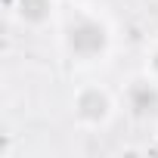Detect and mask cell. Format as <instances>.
<instances>
[{"label": "cell", "instance_id": "1", "mask_svg": "<svg viewBox=\"0 0 158 158\" xmlns=\"http://www.w3.org/2000/svg\"><path fill=\"white\" fill-rule=\"evenodd\" d=\"M68 40H71V47H74L77 53L93 56V53L102 50V44H106V31H102L96 22H77V25H71Z\"/></svg>", "mask_w": 158, "mask_h": 158}, {"label": "cell", "instance_id": "2", "mask_svg": "<svg viewBox=\"0 0 158 158\" xmlns=\"http://www.w3.org/2000/svg\"><path fill=\"white\" fill-rule=\"evenodd\" d=\"M130 106L136 109V115H152L158 109V93L149 87V84H136L130 90Z\"/></svg>", "mask_w": 158, "mask_h": 158}, {"label": "cell", "instance_id": "3", "mask_svg": "<svg viewBox=\"0 0 158 158\" xmlns=\"http://www.w3.org/2000/svg\"><path fill=\"white\" fill-rule=\"evenodd\" d=\"M77 106H81V112L87 115V118H99L102 112H106V99L96 93V90H90V93H84L81 96V102H77Z\"/></svg>", "mask_w": 158, "mask_h": 158}, {"label": "cell", "instance_id": "4", "mask_svg": "<svg viewBox=\"0 0 158 158\" xmlns=\"http://www.w3.org/2000/svg\"><path fill=\"white\" fill-rule=\"evenodd\" d=\"M47 13H50V3H47V0H22V16H25V19L40 22Z\"/></svg>", "mask_w": 158, "mask_h": 158}, {"label": "cell", "instance_id": "5", "mask_svg": "<svg viewBox=\"0 0 158 158\" xmlns=\"http://www.w3.org/2000/svg\"><path fill=\"white\" fill-rule=\"evenodd\" d=\"M155 68H158V56H155Z\"/></svg>", "mask_w": 158, "mask_h": 158}]
</instances>
